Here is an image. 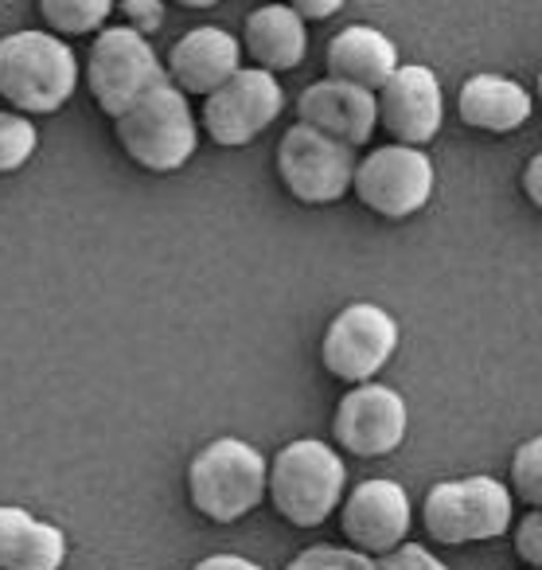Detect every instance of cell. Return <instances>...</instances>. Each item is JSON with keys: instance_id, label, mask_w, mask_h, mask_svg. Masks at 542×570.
Masks as SVG:
<instances>
[{"instance_id": "6da1fadb", "label": "cell", "mask_w": 542, "mask_h": 570, "mask_svg": "<svg viewBox=\"0 0 542 570\" xmlns=\"http://www.w3.org/2000/svg\"><path fill=\"white\" fill-rule=\"evenodd\" d=\"M82 79L71 43L51 32H12L0 40V98L24 118L63 110Z\"/></svg>"}, {"instance_id": "7a4b0ae2", "label": "cell", "mask_w": 542, "mask_h": 570, "mask_svg": "<svg viewBox=\"0 0 542 570\" xmlns=\"http://www.w3.org/2000/svg\"><path fill=\"white\" fill-rule=\"evenodd\" d=\"M347 465L339 450L316 438H297L266 461V492L293 528H321L344 500Z\"/></svg>"}, {"instance_id": "3957f363", "label": "cell", "mask_w": 542, "mask_h": 570, "mask_svg": "<svg viewBox=\"0 0 542 570\" xmlns=\"http://www.w3.org/2000/svg\"><path fill=\"white\" fill-rule=\"evenodd\" d=\"M114 134H118V145L137 168L157 176L180 173L199 149L196 114L173 82L152 87L121 118H114Z\"/></svg>"}, {"instance_id": "277c9868", "label": "cell", "mask_w": 542, "mask_h": 570, "mask_svg": "<svg viewBox=\"0 0 542 570\" xmlns=\"http://www.w3.org/2000/svg\"><path fill=\"white\" fill-rule=\"evenodd\" d=\"M188 497L211 523H235L266 497V458L243 438H215L191 458Z\"/></svg>"}, {"instance_id": "5b68a950", "label": "cell", "mask_w": 542, "mask_h": 570, "mask_svg": "<svg viewBox=\"0 0 542 570\" xmlns=\"http://www.w3.org/2000/svg\"><path fill=\"white\" fill-rule=\"evenodd\" d=\"M165 79V63L152 51V40L126 24H114L95 32L87 56V87L90 98L106 118H121L137 98H145Z\"/></svg>"}, {"instance_id": "8992f818", "label": "cell", "mask_w": 542, "mask_h": 570, "mask_svg": "<svg viewBox=\"0 0 542 570\" xmlns=\"http://www.w3.org/2000/svg\"><path fill=\"white\" fill-rule=\"evenodd\" d=\"M511 492L495 476L441 481L425 492L422 523L437 543H487L511 528Z\"/></svg>"}, {"instance_id": "52a82bcc", "label": "cell", "mask_w": 542, "mask_h": 570, "mask_svg": "<svg viewBox=\"0 0 542 570\" xmlns=\"http://www.w3.org/2000/svg\"><path fill=\"white\" fill-rule=\"evenodd\" d=\"M433 160L414 145H378L355 160L352 196L378 219H410L433 199Z\"/></svg>"}, {"instance_id": "ba28073f", "label": "cell", "mask_w": 542, "mask_h": 570, "mask_svg": "<svg viewBox=\"0 0 542 570\" xmlns=\"http://www.w3.org/2000/svg\"><path fill=\"white\" fill-rule=\"evenodd\" d=\"M285 110V90L277 75L258 67H238L219 90L204 98V129L219 149H243L258 141Z\"/></svg>"}, {"instance_id": "9c48e42d", "label": "cell", "mask_w": 542, "mask_h": 570, "mask_svg": "<svg viewBox=\"0 0 542 570\" xmlns=\"http://www.w3.org/2000/svg\"><path fill=\"white\" fill-rule=\"evenodd\" d=\"M355 160H359L355 149L324 137L321 129L300 126V121L285 129L282 145H277V176H282L285 191L308 207L336 204L339 196H347Z\"/></svg>"}, {"instance_id": "30bf717a", "label": "cell", "mask_w": 542, "mask_h": 570, "mask_svg": "<svg viewBox=\"0 0 542 570\" xmlns=\"http://www.w3.org/2000/svg\"><path fill=\"white\" fill-rule=\"evenodd\" d=\"M398 321L383 305L355 302L332 317L321 344V360L328 375L344 383H371L398 348Z\"/></svg>"}, {"instance_id": "8fae6325", "label": "cell", "mask_w": 542, "mask_h": 570, "mask_svg": "<svg viewBox=\"0 0 542 570\" xmlns=\"http://www.w3.org/2000/svg\"><path fill=\"white\" fill-rule=\"evenodd\" d=\"M441 121H445V98L430 67L398 63L391 79L375 90V126L391 134L394 145L422 149L441 134Z\"/></svg>"}, {"instance_id": "7c38bea8", "label": "cell", "mask_w": 542, "mask_h": 570, "mask_svg": "<svg viewBox=\"0 0 542 570\" xmlns=\"http://www.w3.org/2000/svg\"><path fill=\"white\" fill-rule=\"evenodd\" d=\"M406 399L383 383H355L336 406L332 434L355 458H386L406 442Z\"/></svg>"}, {"instance_id": "4fadbf2b", "label": "cell", "mask_w": 542, "mask_h": 570, "mask_svg": "<svg viewBox=\"0 0 542 570\" xmlns=\"http://www.w3.org/2000/svg\"><path fill=\"white\" fill-rule=\"evenodd\" d=\"M410 523H414V512H410L406 489L398 481H386V476L355 484L352 497L339 508V528H344L347 543L371 559L406 543Z\"/></svg>"}, {"instance_id": "5bb4252c", "label": "cell", "mask_w": 542, "mask_h": 570, "mask_svg": "<svg viewBox=\"0 0 542 570\" xmlns=\"http://www.w3.org/2000/svg\"><path fill=\"white\" fill-rule=\"evenodd\" d=\"M243 67V48L238 36H230L227 28H191L184 40L173 43L165 63V79L180 90L184 98H207L211 90H219L230 75Z\"/></svg>"}, {"instance_id": "9a60e30c", "label": "cell", "mask_w": 542, "mask_h": 570, "mask_svg": "<svg viewBox=\"0 0 542 570\" xmlns=\"http://www.w3.org/2000/svg\"><path fill=\"white\" fill-rule=\"evenodd\" d=\"M297 118L300 126L321 129L324 137L347 145V149H363L375 134V95L352 87L339 79H321L313 87L300 90L297 98Z\"/></svg>"}, {"instance_id": "2e32d148", "label": "cell", "mask_w": 542, "mask_h": 570, "mask_svg": "<svg viewBox=\"0 0 542 570\" xmlns=\"http://www.w3.org/2000/svg\"><path fill=\"white\" fill-rule=\"evenodd\" d=\"M324 67H328V79L352 82V87L375 95V90L391 79L394 67H398V48H394L391 36H383L378 28L352 24L328 40Z\"/></svg>"}, {"instance_id": "e0dca14e", "label": "cell", "mask_w": 542, "mask_h": 570, "mask_svg": "<svg viewBox=\"0 0 542 570\" xmlns=\"http://www.w3.org/2000/svg\"><path fill=\"white\" fill-rule=\"evenodd\" d=\"M238 48L254 59L258 71H297L308 51V24L289 4H262L246 17V32Z\"/></svg>"}, {"instance_id": "ac0fdd59", "label": "cell", "mask_w": 542, "mask_h": 570, "mask_svg": "<svg viewBox=\"0 0 542 570\" xmlns=\"http://www.w3.org/2000/svg\"><path fill=\"white\" fill-rule=\"evenodd\" d=\"M456 110L469 129L480 134H515L526 118H531V95H526L523 82L507 79V75H472L464 79L461 98H456Z\"/></svg>"}, {"instance_id": "d6986e66", "label": "cell", "mask_w": 542, "mask_h": 570, "mask_svg": "<svg viewBox=\"0 0 542 570\" xmlns=\"http://www.w3.org/2000/svg\"><path fill=\"white\" fill-rule=\"evenodd\" d=\"M118 0H40V17L51 36H95L106 28Z\"/></svg>"}, {"instance_id": "ffe728a7", "label": "cell", "mask_w": 542, "mask_h": 570, "mask_svg": "<svg viewBox=\"0 0 542 570\" xmlns=\"http://www.w3.org/2000/svg\"><path fill=\"white\" fill-rule=\"evenodd\" d=\"M40 149V134H36L32 118L17 110H0V176L20 173Z\"/></svg>"}, {"instance_id": "44dd1931", "label": "cell", "mask_w": 542, "mask_h": 570, "mask_svg": "<svg viewBox=\"0 0 542 570\" xmlns=\"http://www.w3.org/2000/svg\"><path fill=\"white\" fill-rule=\"evenodd\" d=\"M67 562V535L48 520H36L12 570H59Z\"/></svg>"}, {"instance_id": "7402d4cb", "label": "cell", "mask_w": 542, "mask_h": 570, "mask_svg": "<svg viewBox=\"0 0 542 570\" xmlns=\"http://www.w3.org/2000/svg\"><path fill=\"white\" fill-rule=\"evenodd\" d=\"M285 570H375V559L355 551V547L316 543L305 547L300 554H293V562Z\"/></svg>"}, {"instance_id": "603a6c76", "label": "cell", "mask_w": 542, "mask_h": 570, "mask_svg": "<svg viewBox=\"0 0 542 570\" xmlns=\"http://www.w3.org/2000/svg\"><path fill=\"white\" fill-rule=\"evenodd\" d=\"M511 489L526 504H542V438H526L511 458Z\"/></svg>"}, {"instance_id": "cb8c5ba5", "label": "cell", "mask_w": 542, "mask_h": 570, "mask_svg": "<svg viewBox=\"0 0 542 570\" xmlns=\"http://www.w3.org/2000/svg\"><path fill=\"white\" fill-rule=\"evenodd\" d=\"M32 523H36L32 512H24V508H17V504H0V570L17 567Z\"/></svg>"}, {"instance_id": "d4e9b609", "label": "cell", "mask_w": 542, "mask_h": 570, "mask_svg": "<svg viewBox=\"0 0 542 570\" xmlns=\"http://www.w3.org/2000/svg\"><path fill=\"white\" fill-rule=\"evenodd\" d=\"M375 570H449L430 547L422 543H398L394 551L378 554L375 559Z\"/></svg>"}, {"instance_id": "484cf974", "label": "cell", "mask_w": 542, "mask_h": 570, "mask_svg": "<svg viewBox=\"0 0 542 570\" xmlns=\"http://www.w3.org/2000/svg\"><path fill=\"white\" fill-rule=\"evenodd\" d=\"M121 17H126V28L149 40L165 24V0H121Z\"/></svg>"}, {"instance_id": "4316f807", "label": "cell", "mask_w": 542, "mask_h": 570, "mask_svg": "<svg viewBox=\"0 0 542 570\" xmlns=\"http://www.w3.org/2000/svg\"><path fill=\"white\" fill-rule=\"evenodd\" d=\"M515 554L526 567H542V512L534 508L531 515H523L515 528Z\"/></svg>"}, {"instance_id": "83f0119b", "label": "cell", "mask_w": 542, "mask_h": 570, "mask_svg": "<svg viewBox=\"0 0 542 570\" xmlns=\"http://www.w3.org/2000/svg\"><path fill=\"white\" fill-rule=\"evenodd\" d=\"M293 12H297L305 24H321V20H332L347 0H285Z\"/></svg>"}, {"instance_id": "f1b7e54d", "label": "cell", "mask_w": 542, "mask_h": 570, "mask_svg": "<svg viewBox=\"0 0 542 570\" xmlns=\"http://www.w3.org/2000/svg\"><path fill=\"white\" fill-rule=\"evenodd\" d=\"M191 570H262V567L254 559H243V554H207Z\"/></svg>"}, {"instance_id": "f546056e", "label": "cell", "mask_w": 542, "mask_h": 570, "mask_svg": "<svg viewBox=\"0 0 542 570\" xmlns=\"http://www.w3.org/2000/svg\"><path fill=\"white\" fill-rule=\"evenodd\" d=\"M523 191L531 196L534 207H542V157L534 153L531 160H526V173H523Z\"/></svg>"}, {"instance_id": "4dcf8cb0", "label": "cell", "mask_w": 542, "mask_h": 570, "mask_svg": "<svg viewBox=\"0 0 542 570\" xmlns=\"http://www.w3.org/2000/svg\"><path fill=\"white\" fill-rule=\"evenodd\" d=\"M173 4H180V9H191V12H204V9H215L219 0H173Z\"/></svg>"}, {"instance_id": "1f68e13d", "label": "cell", "mask_w": 542, "mask_h": 570, "mask_svg": "<svg viewBox=\"0 0 542 570\" xmlns=\"http://www.w3.org/2000/svg\"><path fill=\"white\" fill-rule=\"evenodd\" d=\"M531 570H539V567H531Z\"/></svg>"}]
</instances>
